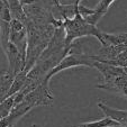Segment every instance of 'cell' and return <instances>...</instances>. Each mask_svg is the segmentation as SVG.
Wrapping results in <instances>:
<instances>
[{"label":"cell","instance_id":"cell-1","mask_svg":"<svg viewBox=\"0 0 127 127\" xmlns=\"http://www.w3.org/2000/svg\"><path fill=\"white\" fill-rule=\"evenodd\" d=\"M62 26L65 31V43L67 46H72L75 39L84 36H94L99 42L102 41V33L96 25L90 24L84 19L79 12L78 7L77 14L72 18H64L62 20H55V27Z\"/></svg>","mask_w":127,"mask_h":127},{"label":"cell","instance_id":"cell-8","mask_svg":"<svg viewBox=\"0 0 127 127\" xmlns=\"http://www.w3.org/2000/svg\"><path fill=\"white\" fill-rule=\"evenodd\" d=\"M114 2H115V0H100L98 5L92 9L91 14L88 15L87 17H84V19L92 25H97V23L107 14L109 7Z\"/></svg>","mask_w":127,"mask_h":127},{"label":"cell","instance_id":"cell-5","mask_svg":"<svg viewBox=\"0 0 127 127\" xmlns=\"http://www.w3.org/2000/svg\"><path fill=\"white\" fill-rule=\"evenodd\" d=\"M94 67L97 69L100 74L102 75V82H110L114 79L118 77H122L125 74V70L122 66H117L114 64H109V63L105 62H99V61H95Z\"/></svg>","mask_w":127,"mask_h":127},{"label":"cell","instance_id":"cell-9","mask_svg":"<svg viewBox=\"0 0 127 127\" xmlns=\"http://www.w3.org/2000/svg\"><path fill=\"white\" fill-rule=\"evenodd\" d=\"M11 17L14 19H18L22 22H26V14L24 10V6L22 5L20 0H7Z\"/></svg>","mask_w":127,"mask_h":127},{"label":"cell","instance_id":"cell-14","mask_svg":"<svg viewBox=\"0 0 127 127\" xmlns=\"http://www.w3.org/2000/svg\"><path fill=\"white\" fill-rule=\"evenodd\" d=\"M10 77H12V75H11V74H9L8 72H6L5 74H2L1 77H0V88H1V87L3 86V83H5V82L7 81L8 78H10Z\"/></svg>","mask_w":127,"mask_h":127},{"label":"cell","instance_id":"cell-4","mask_svg":"<svg viewBox=\"0 0 127 127\" xmlns=\"http://www.w3.org/2000/svg\"><path fill=\"white\" fill-rule=\"evenodd\" d=\"M2 51L6 54L7 60H8V70H7V72L15 78V75H17L19 72H22L23 70L25 69L26 61L23 59V56L19 53V51L17 50V47L11 43V42H9V44L7 45V47Z\"/></svg>","mask_w":127,"mask_h":127},{"label":"cell","instance_id":"cell-15","mask_svg":"<svg viewBox=\"0 0 127 127\" xmlns=\"http://www.w3.org/2000/svg\"><path fill=\"white\" fill-rule=\"evenodd\" d=\"M124 70H125V72L127 73V66H125V67H124Z\"/></svg>","mask_w":127,"mask_h":127},{"label":"cell","instance_id":"cell-6","mask_svg":"<svg viewBox=\"0 0 127 127\" xmlns=\"http://www.w3.org/2000/svg\"><path fill=\"white\" fill-rule=\"evenodd\" d=\"M96 88L102 89V90H109V91H115L127 99V78L125 77V74L122 75V77L116 78L110 82H106V83L101 82V83L97 84Z\"/></svg>","mask_w":127,"mask_h":127},{"label":"cell","instance_id":"cell-2","mask_svg":"<svg viewBox=\"0 0 127 127\" xmlns=\"http://www.w3.org/2000/svg\"><path fill=\"white\" fill-rule=\"evenodd\" d=\"M95 58L94 55L87 54L83 53L78 48V46L73 43V46L71 47L70 52L66 55L61 60V62L56 65L54 69H52L48 74L46 75V80H51V78L53 75H55L56 73L61 71H64L66 69H71V67H77V66H89V67H94L95 63Z\"/></svg>","mask_w":127,"mask_h":127},{"label":"cell","instance_id":"cell-10","mask_svg":"<svg viewBox=\"0 0 127 127\" xmlns=\"http://www.w3.org/2000/svg\"><path fill=\"white\" fill-rule=\"evenodd\" d=\"M117 125H119L117 122L113 120L109 117H105L100 120H95V122L80 124L78 125V127H116Z\"/></svg>","mask_w":127,"mask_h":127},{"label":"cell","instance_id":"cell-7","mask_svg":"<svg viewBox=\"0 0 127 127\" xmlns=\"http://www.w3.org/2000/svg\"><path fill=\"white\" fill-rule=\"evenodd\" d=\"M98 107L105 114L106 117L111 118L113 120L117 122L119 125L127 127V110H120V109L111 108L106 105L105 102H102V101H99L98 102Z\"/></svg>","mask_w":127,"mask_h":127},{"label":"cell","instance_id":"cell-3","mask_svg":"<svg viewBox=\"0 0 127 127\" xmlns=\"http://www.w3.org/2000/svg\"><path fill=\"white\" fill-rule=\"evenodd\" d=\"M24 100H26L33 108L39 106H51L53 103L54 97L50 89V80L45 79L34 90L28 92L24 97Z\"/></svg>","mask_w":127,"mask_h":127},{"label":"cell","instance_id":"cell-16","mask_svg":"<svg viewBox=\"0 0 127 127\" xmlns=\"http://www.w3.org/2000/svg\"><path fill=\"white\" fill-rule=\"evenodd\" d=\"M116 127H125V126H122V125H117Z\"/></svg>","mask_w":127,"mask_h":127},{"label":"cell","instance_id":"cell-11","mask_svg":"<svg viewBox=\"0 0 127 127\" xmlns=\"http://www.w3.org/2000/svg\"><path fill=\"white\" fill-rule=\"evenodd\" d=\"M15 106V95L6 98L0 102V120L6 118L12 110V108Z\"/></svg>","mask_w":127,"mask_h":127},{"label":"cell","instance_id":"cell-12","mask_svg":"<svg viewBox=\"0 0 127 127\" xmlns=\"http://www.w3.org/2000/svg\"><path fill=\"white\" fill-rule=\"evenodd\" d=\"M108 63H109V64L117 65V66H122V67L127 66V46L125 47V50L120 53V54L115 59V60L111 61V62H108Z\"/></svg>","mask_w":127,"mask_h":127},{"label":"cell","instance_id":"cell-13","mask_svg":"<svg viewBox=\"0 0 127 127\" xmlns=\"http://www.w3.org/2000/svg\"><path fill=\"white\" fill-rule=\"evenodd\" d=\"M58 2L63 6H73L81 2V0H58Z\"/></svg>","mask_w":127,"mask_h":127},{"label":"cell","instance_id":"cell-17","mask_svg":"<svg viewBox=\"0 0 127 127\" xmlns=\"http://www.w3.org/2000/svg\"><path fill=\"white\" fill-rule=\"evenodd\" d=\"M125 77H126V78H127V73H126V72H125Z\"/></svg>","mask_w":127,"mask_h":127}]
</instances>
